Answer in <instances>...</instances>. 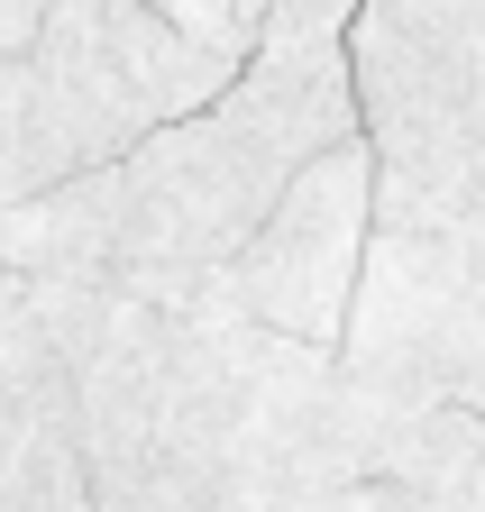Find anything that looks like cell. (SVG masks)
Segmentation results:
<instances>
[{"mask_svg": "<svg viewBox=\"0 0 485 512\" xmlns=\"http://www.w3.org/2000/svg\"><path fill=\"white\" fill-rule=\"evenodd\" d=\"M357 10H367V0H275L257 55H330V46H348Z\"/></svg>", "mask_w": 485, "mask_h": 512, "instance_id": "cell-7", "label": "cell"}, {"mask_svg": "<svg viewBox=\"0 0 485 512\" xmlns=\"http://www.w3.org/2000/svg\"><path fill=\"white\" fill-rule=\"evenodd\" d=\"M385 485L421 503H485V412H421L385 439L376 458Z\"/></svg>", "mask_w": 485, "mask_h": 512, "instance_id": "cell-5", "label": "cell"}, {"mask_svg": "<svg viewBox=\"0 0 485 512\" xmlns=\"http://www.w3.org/2000/svg\"><path fill=\"white\" fill-rule=\"evenodd\" d=\"M339 138H367L357 119L348 46L330 55H257L211 110L156 128L147 147L101 165V211H110V275L101 293H129L156 311L202 302L248 238L275 220L293 174L330 156Z\"/></svg>", "mask_w": 485, "mask_h": 512, "instance_id": "cell-1", "label": "cell"}, {"mask_svg": "<svg viewBox=\"0 0 485 512\" xmlns=\"http://www.w3.org/2000/svg\"><path fill=\"white\" fill-rule=\"evenodd\" d=\"M339 394L376 458L421 412H485V211L376 229L339 339Z\"/></svg>", "mask_w": 485, "mask_h": 512, "instance_id": "cell-3", "label": "cell"}, {"mask_svg": "<svg viewBox=\"0 0 485 512\" xmlns=\"http://www.w3.org/2000/svg\"><path fill=\"white\" fill-rule=\"evenodd\" d=\"M46 10H55V0H0V55H28L37 28H46Z\"/></svg>", "mask_w": 485, "mask_h": 512, "instance_id": "cell-8", "label": "cell"}, {"mask_svg": "<svg viewBox=\"0 0 485 512\" xmlns=\"http://www.w3.org/2000/svg\"><path fill=\"white\" fill-rule=\"evenodd\" d=\"M376 247V147L339 138L330 156H312L293 174V192L275 202V220L248 238V256L220 275L238 311H257L266 330L339 348L348 339V302Z\"/></svg>", "mask_w": 485, "mask_h": 512, "instance_id": "cell-4", "label": "cell"}, {"mask_svg": "<svg viewBox=\"0 0 485 512\" xmlns=\"http://www.w3.org/2000/svg\"><path fill=\"white\" fill-rule=\"evenodd\" d=\"M248 64L193 46L147 0H55L28 55H0V211L83 183L211 110Z\"/></svg>", "mask_w": 485, "mask_h": 512, "instance_id": "cell-2", "label": "cell"}, {"mask_svg": "<svg viewBox=\"0 0 485 512\" xmlns=\"http://www.w3.org/2000/svg\"><path fill=\"white\" fill-rule=\"evenodd\" d=\"M147 10L174 19L193 46L229 55V64H257V37H266V19H275V0H147Z\"/></svg>", "mask_w": 485, "mask_h": 512, "instance_id": "cell-6", "label": "cell"}, {"mask_svg": "<svg viewBox=\"0 0 485 512\" xmlns=\"http://www.w3.org/2000/svg\"><path fill=\"white\" fill-rule=\"evenodd\" d=\"M467 10H476V46H485V0H467Z\"/></svg>", "mask_w": 485, "mask_h": 512, "instance_id": "cell-10", "label": "cell"}, {"mask_svg": "<svg viewBox=\"0 0 485 512\" xmlns=\"http://www.w3.org/2000/svg\"><path fill=\"white\" fill-rule=\"evenodd\" d=\"M339 512H431V503H421V494H403V485H385V476H367V485H357Z\"/></svg>", "mask_w": 485, "mask_h": 512, "instance_id": "cell-9", "label": "cell"}]
</instances>
